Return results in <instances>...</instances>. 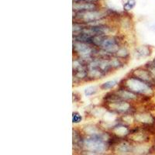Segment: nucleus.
<instances>
[{"label":"nucleus","instance_id":"f257e3e1","mask_svg":"<svg viewBox=\"0 0 155 155\" xmlns=\"http://www.w3.org/2000/svg\"><path fill=\"white\" fill-rule=\"evenodd\" d=\"M118 86L123 87L129 91L142 97H151L153 95V85L130 74L119 83Z\"/></svg>","mask_w":155,"mask_h":155},{"label":"nucleus","instance_id":"f03ea898","mask_svg":"<svg viewBox=\"0 0 155 155\" xmlns=\"http://www.w3.org/2000/svg\"><path fill=\"white\" fill-rule=\"evenodd\" d=\"M104 105L106 109L114 114L122 115V116L126 114H134V108L132 105V102H127L121 99Z\"/></svg>","mask_w":155,"mask_h":155},{"label":"nucleus","instance_id":"7ed1b4c3","mask_svg":"<svg viewBox=\"0 0 155 155\" xmlns=\"http://www.w3.org/2000/svg\"><path fill=\"white\" fill-rule=\"evenodd\" d=\"M106 16L104 12L98 10L85 11V12H75L74 16V23H79L82 24H89L95 21L102 20Z\"/></svg>","mask_w":155,"mask_h":155},{"label":"nucleus","instance_id":"20e7f679","mask_svg":"<svg viewBox=\"0 0 155 155\" xmlns=\"http://www.w3.org/2000/svg\"><path fill=\"white\" fill-rule=\"evenodd\" d=\"M130 74L134 76V77H137L139 79L154 86V81H153V77H152L150 71L145 67L137 68L134 69L132 72L130 73Z\"/></svg>","mask_w":155,"mask_h":155},{"label":"nucleus","instance_id":"39448f33","mask_svg":"<svg viewBox=\"0 0 155 155\" xmlns=\"http://www.w3.org/2000/svg\"><path fill=\"white\" fill-rule=\"evenodd\" d=\"M115 151L121 155L128 154V153H134V146L127 140H122L114 147Z\"/></svg>","mask_w":155,"mask_h":155},{"label":"nucleus","instance_id":"423d86ee","mask_svg":"<svg viewBox=\"0 0 155 155\" xmlns=\"http://www.w3.org/2000/svg\"><path fill=\"white\" fill-rule=\"evenodd\" d=\"M73 9L75 12H85V11L98 10V5L95 2H74Z\"/></svg>","mask_w":155,"mask_h":155},{"label":"nucleus","instance_id":"0eeeda50","mask_svg":"<svg viewBox=\"0 0 155 155\" xmlns=\"http://www.w3.org/2000/svg\"><path fill=\"white\" fill-rule=\"evenodd\" d=\"M111 132L114 135L117 136L118 137L124 139V137H128L129 134L130 132V129L129 128L128 126L120 122L119 124H115L114 127L112 128Z\"/></svg>","mask_w":155,"mask_h":155},{"label":"nucleus","instance_id":"6e6552de","mask_svg":"<svg viewBox=\"0 0 155 155\" xmlns=\"http://www.w3.org/2000/svg\"><path fill=\"white\" fill-rule=\"evenodd\" d=\"M152 53V50L150 46H140L136 48L135 50V57L138 59L146 58L150 56Z\"/></svg>","mask_w":155,"mask_h":155},{"label":"nucleus","instance_id":"1a4fd4ad","mask_svg":"<svg viewBox=\"0 0 155 155\" xmlns=\"http://www.w3.org/2000/svg\"><path fill=\"white\" fill-rule=\"evenodd\" d=\"M109 62H110L113 71L122 68L125 64V60H123L121 58H119L116 56L109 57Z\"/></svg>","mask_w":155,"mask_h":155},{"label":"nucleus","instance_id":"9d476101","mask_svg":"<svg viewBox=\"0 0 155 155\" xmlns=\"http://www.w3.org/2000/svg\"><path fill=\"white\" fill-rule=\"evenodd\" d=\"M119 85V82L117 80H109V81H106V82L102 83V85L99 86V88L101 90H104V91H107V90H112Z\"/></svg>","mask_w":155,"mask_h":155},{"label":"nucleus","instance_id":"9b49d317","mask_svg":"<svg viewBox=\"0 0 155 155\" xmlns=\"http://www.w3.org/2000/svg\"><path fill=\"white\" fill-rule=\"evenodd\" d=\"M114 56L117 57V58H121V59H123V60L126 61L127 60L129 57H130V51H128V49H127L126 47L122 46L121 48L119 49V51L115 54Z\"/></svg>","mask_w":155,"mask_h":155},{"label":"nucleus","instance_id":"f8f14e48","mask_svg":"<svg viewBox=\"0 0 155 155\" xmlns=\"http://www.w3.org/2000/svg\"><path fill=\"white\" fill-rule=\"evenodd\" d=\"M98 91H99L98 87L95 86V85H93V86L92 85V86H88L84 89V94L86 97H91L92 95H95L98 92Z\"/></svg>","mask_w":155,"mask_h":155},{"label":"nucleus","instance_id":"ddd939ff","mask_svg":"<svg viewBox=\"0 0 155 155\" xmlns=\"http://www.w3.org/2000/svg\"><path fill=\"white\" fill-rule=\"evenodd\" d=\"M82 120V116L78 112H73L72 113V122L73 124H78L81 123Z\"/></svg>","mask_w":155,"mask_h":155},{"label":"nucleus","instance_id":"4468645a","mask_svg":"<svg viewBox=\"0 0 155 155\" xmlns=\"http://www.w3.org/2000/svg\"><path fill=\"white\" fill-rule=\"evenodd\" d=\"M136 2L135 0H128L124 5V9L126 11H130L135 6Z\"/></svg>","mask_w":155,"mask_h":155},{"label":"nucleus","instance_id":"2eb2a0df","mask_svg":"<svg viewBox=\"0 0 155 155\" xmlns=\"http://www.w3.org/2000/svg\"><path fill=\"white\" fill-rule=\"evenodd\" d=\"M98 0H74V2H95Z\"/></svg>","mask_w":155,"mask_h":155},{"label":"nucleus","instance_id":"dca6fc26","mask_svg":"<svg viewBox=\"0 0 155 155\" xmlns=\"http://www.w3.org/2000/svg\"><path fill=\"white\" fill-rule=\"evenodd\" d=\"M153 150L155 152V144L153 146Z\"/></svg>","mask_w":155,"mask_h":155}]
</instances>
